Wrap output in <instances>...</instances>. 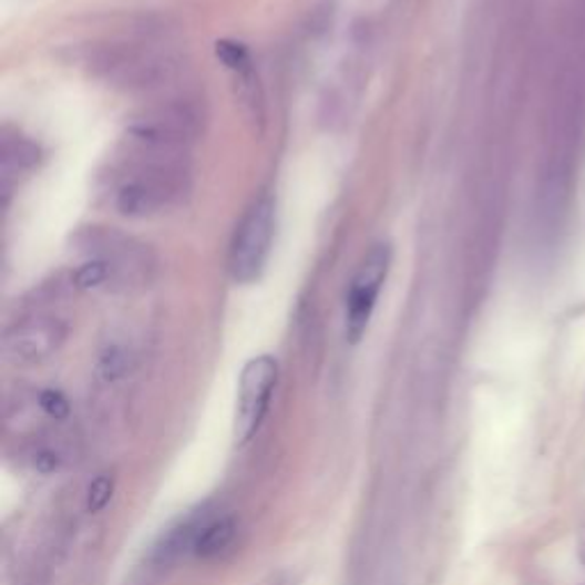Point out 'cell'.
<instances>
[{
	"instance_id": "cell-12",
	"label": "cell",
	"mask_w": 585,
	"mask_h": 585,
	"mask_svg": "<svg viewBox=\"0 0 585 585\" xmlns=\"http://www.w3.org/2000/svg\"><path fill=\"white\" fill-rule=\"evenodd\" d=\"M101 376L105 382H117L120 378H124L129 373V355L126 350H122L120 346L107 348L101 357Z\"/></svg>"
},
{
	"instance_id": "cell-10",
	"label": "cell",
	"mask_w": 585,
	"mask_h": 585,
	"mask_svg": "<svg viewBox=\"0 0 585 585\" xmlns=\"http://www.w3.org/2000/svg\"><path fill=\"white\" fill-rule=\"evenodd\" d=\"M236 531H238V526H236V520H232V517H223V520H215V522L206 524L193 542L195 554L204 561L217 558L219 554H225L227 548L232 546Z\"/></svg>"
},
{
	"instance_id": "cell-1",
	"label": "cell",
	"mask_w": 585,
	"mask_h": 585,
	"mask_svg": "<svg viewBox=\"0 0 585 585\" xmlns=\"http://www.w3.org/2000/svg\"><path fill=\"white\" fill-rule=\"evenodd\" d=\"M191 188L186 152L146 150L129 142L113 202L126 217H150L174 206Z\"/></svg>"
},
{
	"instance_id": "cell-14",
	"label": "cell",
	"mask_w": 585,
	"mask_h": 585,
	"mask_svg": "<svg viewBox=\"0 0 585 585\" xmlns=\"http://www.w3.org/2000/svg\"><path fill=\"white\" fill-rule=\"evenodd\" d=\"M40 406H42V410H44L51 419H55V421H64V419L71 414V406H69L66 396L60 393V391H55V389H47V391H42V396H40Z\"/></svg>"
},
{
	"instance_id": "cell-6",
	"label": "cell",
	"mask_w": 585,
	"mask_h": 585,
	"mask_svg": "<svg viewBox=\"0 0 585 585\" xmlns=\"http://www.w3.org/2000/svg\"><path fill=\"white\" fill-rule=\"evenodd\" d=\"M277 361L270 355H259L245 363L238 380L234 419V437L238 444H247L259 432L277 387Z\"/></svg>"
},
{
	"instance_id": "cell-11",
	"label": "cell",
	"mask_w": 585,
	"mask_h": 585,
	"mask_svg": "<svg viewBox=\"0 0 585 585\" xmlns=\"http://www.w3.org/2000/svg\"><path fill=\"white\" fill-rule=\"evenodd\" d=\"M34 161H37L34 144H30L23 137L6 140L3 142V178H6V183H10V178L17 176L19 172L30 170L34 165Z\"/></svg>"
},
{
	"instance_id": "cell-2",
	"label": "cell",
	"mask_w": 585,
	"mask_h": 585,
	"mask_svg": "<svg viewBox=\"0 0 585 585\" xmlns=\"http://www.w3.org/2000/svg\"><path fill=\"white\" fill-rule=\"evenodd\" d=\"M79 245L88 254V261L105 270L107 288L131 290L150 284L154 277L156 259L152 249L117 229L90 227L79 236Z\"/></svg>"
},
{
	"instance_id": "cell-9",
	"label": "cell",
	"mask_w": 585,
	"mask_h": 585,
	"mask_svg": "<svg viewBox=\"0 0 585 585\" xmlns=\"http://www.w3.org/2000/svg\"><path fill=\"white\" fill-rule=\"evenodd\" d=\"M215 51H217V58L225 62V66L234 71L238 94L245 107L249 110V117L261 122L264 120V94L259 88V79H256V73L252 69V58L247 49L236 42H219Z\"/></svg>"
},
{
	"instance_id": "cell-8",
	"label": "cell",
	"mask_w": 585,
	"mask_h": 585,
	"mask_svg": "<svg viewBox=\"0 0 585 585\" xmlns=\"http://www.w3.org/2000/svg\"><path fill=\"white\" fill-rule=\"evenodd\" d=\"M66 339V327L53 316H32L6 335V352L21 363H37L49 359Z\"/></svg>"
},
{
	"instance_id": "cell-4",
	"label": "cell",
	"mask_w": 585,
	"mask_h": 585,
	"mask_svg": "<svg viewBox=\"0 0 585 585\" xmlns=\"http://www.w3.org/2000/svg\"><path fill=\"white\" fill-rule=\"evenodd\" d=\"M275 236V199L264 195L243 215L229 247V275L236 284L259 279Z\"/></svg>"
},
{
	"instance_id": "cell-3",
	"label": "cell",
	"mask_w": 585,
	"mask_h": 585,
	"mask_svg": "<svg viewBox=\"0 0 585 585\" xmlns=\"http://www.w3.org/2000/svg\"><path fill=\"white\" fill-rule=\"evenodd\" d=\"M204 113L193 99H170L129 124L126 137L131 144L161 152H186L188 144L202 131Z\"/></svg>"
},
{
	"instance_id": "cell-13",
	"label": "cell",
	"mask_w": 585,
	"mask_h": 585,
	"mask_svg": "<svg viewBox=\"0 0 585 585\" xmlns=\"http://www.w3.org/2000/svg\"><path fill=\"white\" fill-rule=\"evenodd\" d=\"M113 492H115L113 475H107V473L96 475V479L88 488V510L101 512L110 503V499H113Z\"/></svg>"
},
{
	"instance_id": "cell-7",
	"label": "cell",
	"mask_w": 585,
	"mask_h": 585,
	"mask_svg": "<svg viewBox=\"0 0 585 585\" xmlns=\"http://www.w3.org/2000/svg\"><path fill=\"white\" fill-rule=\"evenodd\" d=\"M389 266H391V247L389 243H378L363 256V261L359 264L350 281L346 298V329H348V339L352 343H357L363 337L366 327H369V320L380 298V290L389 275Z\"/></svg>"
},
{
	"instance_id": "cell-5",
	"label": "cell",
	"mask_w": 585,
	"mask_h": 585,
	"mask_svg": "<svg viewBox=\"0 0 585 585\" xmlns=\"http://www.w3.org/2000/svg\"><path fill=\"white\" fill-rule=\"evenodd\" d=\"M94 66L110 85L122 90H150L174 73V62L165 53L142 44L107 47Z\"/></svg>"
}]
</instances>
